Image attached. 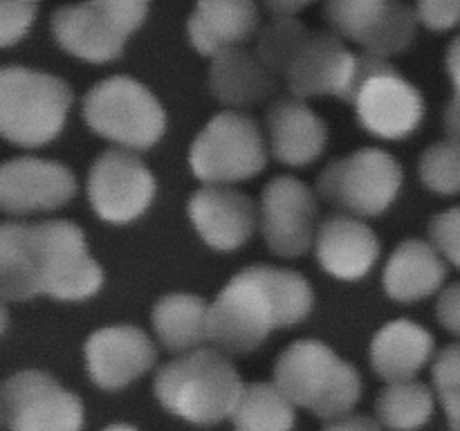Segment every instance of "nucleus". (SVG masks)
Here are the masks:
<instances>
[{
    "mask_svg": "<svg viewBox=\"0 0 460 431\" xmlns=\"http://www.w3.org/2000/svg\"><path fill=\"white\" fill-rule=\"evenodd\" d=\"M270 148L281 164L304 166L326 148V121L296 97H281L265 110Z\"/></svg>",
    "mask_w": 460,
    "mask_h": 431,
    "instance_id": "6ab92c4d",
    "label": "nucleus"
},
{
    "mask_svg": "<svg viewBox=\"0 0 460 431\" xmlns=\"http://www.w3.org/2000/svg\"><path fill=\"white\" fill-rule=\"evenodd\" d=\"M382 425L394 431H413L425 425L434 413V395L420 382H395L389 384L376 402Z\"/></svg>",
    "mask_w": 460,
    "mask_h": 431,
    "instance_id": "bb28decb",
    "label": "nucleus"
},
{
    "mask_svg": "<svg viewBox=\"0 0 460 431\" xmlns=\"http://www.w3.org/2000/svg\"><path fill=\"white\" fill-rule=\"evenodd\" d=\"M259 25V7L250 0H205L193 7L187 30L193 48L216 57L229 48H241Z\"/></svg>",
    "mask_w": 460,
    "mask_h": 431,
    "instance_id": "412c9836",
    "label": "nucleus"
},
{
    "mask_svg": "<svg viewBox=\"0 0 460 431\" xmlns=\"http://www.w3.org/2000/svg\"><path fill=\"white\" fill-rule=\"evenodd\" d=\"M317 198L301 180L277 175L261 193V232L270 250L295 259L310 250L317 238Z\"/></svg>",
    "mask_w": 460,
    "mask_h": 431,
    "instance_id": "4468645a",
    "label": "nucleus"
},
{
    "mask_svg": "<svg viewBox=\"0 0 460 431\" xmlns=\"http://www.w3.org/2000/svg\"><path fill=\"white\" fill-rule=\"evenodd\" d=\"M422 184L436 193H460V146L454 142H436L418 162Z\"/></svg>",
    "mask_w": 460,
    "mask_h": 431,
    "instance_id": "c85d7f7f",
    "label": "nucleus"
},
{
    "mask_svg": "<svg viewBox=\"0 0 460 431\" xmlns=\"http://www.w3.org/2000/svg\"><path fill=\"white\" fill-rule=\"evenodd\" d=\"M36 12L39 7L34 3H0V45L7 48L22 39Z\"/></svg>",
    "mask_w": 460,
    "mask_h": 431,
    "instance_id": "2f4dec72",
    "label": "nucleus"
},
{
    "mask_svg": "<svg viewBox=\"0 0 460 431\" xmlns=\"http://www.w3.org/2000/svg\"><path fill=\"white\" fill-rule=\"evenodd\" d=\"M416 13L429 30H449L460 22V0H425L418 3Z\"/></svg>",
    "mask_w": 460,
    "mask_h": 431,
    "instance_id": "473e14b6",
    "label": "nucleus"
},
{
    "mask_svg": "<svg viewBox=\"0 0 460 431\" xmlns=\"http://www.w3.org/2000/svg\"><path fill=\"white\" fill-rule=\"evenodd\" d=\"M344 101L355 108L358 121L368 133L385 139L407 137L425 115V101L416 85L386 58L371 52L355 54Z\"/></svg>",
    "mask_w": 460,
    "mask_h": 431,
    "instance_id": "423d86ee",
    "label": "nucleus"
},
{
    "mask_svg": "<svg viewBox=\"0 0 460 431\" xmlns=\"http://www.w3.org/2000/svg\"><path fill=\"white\" fill-rule=\"evenodd\" d=\"M337 36L362 45L364 52L386 58L411 45L416 36V9L385 0H332L323 7Z\"/></svg>",
    "mask_w": 460,
    "mask_h": 431,
    "instance_id": "f8f14e48",
    "label": "nucleus"
},
{
    "mask_svg": "<svg viewBox=\"0 0 460 431\" xmlns=\"http://www.w3.org/2000/svg\"><path fill=\"white\" fill-rule=\"evenodd\" d=\"M103 272L88 254L81 227L70 220L0 227V292L4 301L49 295L61 301L88 299Z\"/></svg>",
    "mask_w": 460,
    "mask_h": 431,
    "instance_id": "f257e3e1",
    "label": "nucleus"
},
{
    "mask_svg": "<svg viewBox=\"0 0 460 431\" xmlns=\"http://www.w3.org/2000/svg\"><path fill=\"white\" fill-rule=\"evenodd\" d=\"M85 371L106 391L130 384L155 364V346L137 326L99 328L85 339Z\"/></svg>",
    "mask_w": 460,
    "mask_h": 431,
    "instance_id": "dca6fc26",
    "label": "nucleus"
},
{
    "mask_svg": "<svg viewBox=\"0 0 460 431\" xmlns=\"http://www.w3.org/2000/svg\"><path fill=\"white\" fill-rule=\"evenodd\" d=\"M310 308L313 290L299 272L250 265L209 305V339L225 353H252L272 330L299 323Z\"/></svg>",
    "mask_w": 460,
    "mask_h": 431,
    "instance_id": "f03ea898",
    "label": "nucleus"
},
{
    "mask_svg": "<svg viewBox=\"0 0 460 431\" xmlns=\"http://www.w3.org/2000/svg\"><path fill=\"white\" fill-rule=\"evenodd\" d=\"M434 337L411 319H394L376 332L371 341V366L382 380L409 382L427 364Z\"/></svg>",
    "mask_w": 460,
    "mask_h": 431,
    "instance_id": "5701e85b",
    "label": "nucleus"
},
{
    "mask_svg": "<svg viewBox=\"0 0 460 431\" xmlns=\"http://www.w3.org/2000/svg\"><path fill=\"white\" fill-rule=\"evenodd\" d=\"M436 314L449 332L460 337V283H452L449 287H445L438 303H436Z\"/></svg>",
    "mask_w": 460,
    "mask_h": 431,
    "instance_id": "72a5a7b5",
    "label": "nucleus"
},
{
    "mask_svg": "<svg viewBox=\"0 0 460 431\" xmlns=\"http://www.w3.org/2000/svg\"><path fill=\"white\" fill-rule=\"evenodd\" d=\"M447 277L438 250L425 241H404L395 247L385 268V290L395 301H418L434 295Z\"/></svg>",
    "mask_w": 460,
    "mask_h": 431,
    "instance_id": "b1692460",
    "label": "nucleus"
},
{
    "mask_svg": "<svg viewBox=\"0 0 460 431\" xmlns=\"http://www.w3.org/2000/svg\"><path fill=\"white\" fill-rule=\"evenodd\" d=\"M313 31L295 16H277L259 31L256 57L274 72L288 75Z\"/></svg>",
    "mask_w": 460,
    "mask_h": 431,
    "instance_id": "cd10ccee",
    "label": "nucleus"
},
{
    "mask_svg": "<svg viewBox=\"0 0 460 431\" xmlns=\"http://www.w3.org/2000/svg\"><path fill=\"white\" fill-rule=\"evenodd\" d=\"M265 142L254 117L225 110L211 117L189 151V164L205 184L247 180L265 169Z\"/></svg>",
    "mask_w": 460,
    "mask_h": 431,
    "instance_id": "9d476101",
    "label": "nucleus"
},
{
    "mask_svg": "<svg viewBox=\"0 0 460 431\" xmlns=\"http://www.w3.org/2000/svg\"><path fill=\"white\" fill-rule=\"evenodd\" d=\"M75 191V173L58 162L13 157L0 169V207L7 214L58 209Z\"/></svg>",
    "mask_w": 460,
    "mask_h": 431,
    "instance_id": "2eb2a0df",
    "label": "nucleus"
},
{
    "mask_svg": "<svg viewBox=\"0 0 460 431\" xmlns=\"http://www.w3.org/2000/svg\"><path fill=\"white\" fill-rule=\"evenodd\" d=\"M72 90L58 76L21 66L0 70V133L18 146H43L61 133Z\"/></svg>",
    "mask_w": 460,
    "mask_h": 431,
    "instance_id": "39448f33",
    "label": "nucleus"
},
{
    "mask_svg": "<svg viewBox=\"0 0 460 431\" xmlns=\"http://www.w3.org/2000/svg\"><path fill=\"white\" fill-rule=\"evenodd\" d=\"M232 420L236 431H292L295 404L277 384L254 382L243 386Z\"/></svg>",
    "mask_w": 460,
    "mask_h": 431,
    "instance_id": "a878e982",
    "label": "nucleus"
},
{
    "mask_svg": "<svg viewBox=\"0 0 460 431\" xmlns=\"http://www.w3.org/2000/svg\"><path fill=\"white\" fill-rule=\"evenodd\" d=\"M234 364L220 350L198 348L171 359L157 371V400L193 425H216L232 416L243 393Z\"/></svg>",
    "mask_w": 460,
    "mask_h": 431,
    "instance_id": "7ed1b4c3",
    "label": "nucleus"
},
{
    "mask_svg": "<svg viewBox=\"0 0 460 431\" xmlns=\"http://www.w3.org/2000/svg\"><path fill=\"white\" fill-rule=\"evenodd\" d=\"M431 245L460 269V207L440 211L429 223Z\"/></svg>",
    "mask_w": 460,
    "mask_h": 431,
    "instance_id": "7c9ffc66",
    "label": "nucleus"
},
{
    "mask_svg": "<svg viewBox=\"0 0 460 431\" xmlns=\"http://www.w3.org/2000/svg\"><path fill=\"white\" fill-rule=\"evenodd\" d=\"M146 3L139 0H94L66 4L52 13V34L63 49L84 61H112L126 39L144 22Z\"/></svg>",
    "mask_w": 460,
    "mask_h": 431,
    "instance_id": "1a4fd4ad",
    "label": "nucleus"
},
{
    "mask_svg": "<svg viewBox=\"0 0 460 431\" xmlns=\"http://www.w3.org/2000/svg\"><path fill=\"white\" fill-rule=\"evenodd\" d=\"M153 328L171 353H191L209 339V305L196 295H166L153 308Z\"/></svg>",
    "mask_w": 460,
    "mask_h": 431,
    "instance_id": "393cba45",
    "label": "nucleus"
},
{
    "mask_svg": "<svg viewBox=\"0 0 460 431\" xmlns=\"http://www.w3.org/2000/svg\"><path fill=\"white\" fill-rule=\"evenodd\" d=\"M84 119L90 128L126 148H151L162 137L166 115L151 90L130 76H108L84 97Z\"/></svg>",
    "mask_w": 460,
    "mask_h": 431,
    "instance_id": "0eeeda50",
    "label": "nucleus"
},
{
    "mask_svg": "<svg viewBox=\"0 0 460 431\" xmlns=\"http://www.w3.org/2000/svg\"><path fill=\"white\" fill-rule=\"evenodd\" d=\"M103 431H139V429H135L133 425H111V427H106Z\"/></svg>",
    "mask_w": 460,
    "mask_h": 431,
    "instance_id": "58836bf2",
    "label": "nucleus"
},
{
    "mask_svg": "<svg viewBox=\"0 0 460 431\" xmlns=\"http://www.w3.org/2000/svg\"><path fill=\"white\" fill-rule=\"evenodd\" d=\"M323 431H382L373 418L368 416H344L332 420Z\"/></svg>",
    "mask_w": 460,
    "mask_h": 431,
    "instance_id": "f704fd0d",
    "label": "nucleus"
},
{
    "mask_svg": "<svg viewBox=\"0 0 460 431\" xmlns=\"http://www.w3.org/2000/svg\"><path fill=\"white\" fill-rule=\"evenodd\" d=\"M447 72L454 81V94H460V36L452 40L447 49Z\"/></svg>",
    "mask_w": 460,
    "mask_h": 431,
    "instance_id": "e433bc0d",
    "label": "nucleus"
},
{
    "mask_svg": "<svg viewBox=\"0 0 460 431\" xmlns=\"http://www.w3.org/2000/svg\"><path fill=\"white\" fill-rule=\"evenodd\" d=\"M274 384L292 404L308 407L323 420L349 416L362 393L353 364L337 357L323 341L299 339L274 364Z\"/></svg>",
    "mask_w": 460,
    "mask_h": 431,
    "instance_id": "20e7f679",
    "label": "nucleus"
},
{
    "mask_svg": "<svg viewBox=\"0 0 460 431\" xmlns=\"http://www.w3.org/2000/svg\"><path fill=\"white\" fill-rule=\"evenodd\" d=\"M314 251L328 274L344 281L362 278L380 256V241L368 224L346 214H332L319 224Z\"/></svg>",
    "mask_w": 460,
    "mask_h": 431,
    "instance_id": "aec40b11",
    "label": "nucleus"
},
{
    "mask_svg": "<svg viewBox=\"0 0 460 431\" xmlns=\"http://www.w3.org/2000/svg\"><path fill=\"white\" fill-rule=\"evenodd\" d=\"M445 133L449 142L460 146V94H454L452 101L445 106Z\"/></svg>",
    "mask_w": 460,
    "mask_h": 431,
    "instance_id": "c9c22d12",
    "label": "nucleus"
},
{
    "mask_svg": "<svg viewBox=\"0 0 460 431\" xmlns=\"http://www.w3.org/2000/svg\"><path fill=\"white\" fill-rule=\"evenodd\" d=\"M209 90L227 106H252L265 101L279 90V75H274L256 52L245 48H229L216 54L209 67Z\"/></svg>",
    "mask_w": 460,
    "mask_h": 431,
    "instance_id": "4be33fe9",
    "label": "nucleus"
},
{
    "mask_svg": "<svg viewBox=\"0 0 460 431\" xmlns=\"http://www.w3.org/2000/svg\"><path fill=\"white\" fill-rule=\"evenodd\" d=\"M402 187V166L382 148L337 157L317 178V193L346 216L373 218L391 207Z\"/></svg>",
    "mask_w": 460,
    "mask_h": 431,
    "instance_id": "6e6552de",
    "label": "nucleus"
},
{
    "mask_svg": "<svg viewBox=\"0 0 460 431\" xmlns=\"http://www.w3.org/2000/svg\"><path fill=\"white\" fill-rule=\"evenodd\" d=\"M431 373L436 393L447 411L449 431H460V341L440 350Z\"/></svg>",
    "mask_w": 460,
    "mask_h": 431,
    "instance_id": "c756f323",
    "label": "nucleus"
},
{
    "mask_svg": "<svg viewBox=\"0 0 460 431\" xmlns=\"http://www.w3.org/2000/svg\"><path fill=\"white\" fill-rule=\"evenodd\" d=\"M355 70V52L346 49L335 31H313L288 70V88L301 97H346Z\"/></svg>",
    "mask_w": 460,
    "mask_h": 431,
    "instance_id": "a211bd4d",
    "label": "nucleus"
},
{
    "mask_svg": "<svg viewBox=\"0 0 460 431\" xmlns=\"http://www.w3.org/2000/svg\"><path fill=\"white\" fill-rule=\"evenodd\" d=\"M187 209L202 241L220 251L245 245L259 216L250 196L227 187L198 189L189 198Z\"/></svg>",
    "mask_w": 460,
    "mask_h": 431,
    "instance_id": "f3484780",
    "label": "nucleus"
},
{
    "mask_svg": "<svg viewBox=\"0 0 460 431\" xmlns=\"http://www.w3.org/2000/svg\"><path fill=\"white\" fill-rule=\"evenodd\" d=\"M265 7L274 13H281V16H292L295 12L304 9V3H265Z\"/></svg>",
    "mask_w": 460,
    "mask_h": 431,
    "instance_id": "4c0bfd02",
    "label": "nucleus"
},
{
    "mask_svg": "<svg viewBox=\"0 0 460 431\" xmlns=\"http://www.w3.org/2000/svg\"><path fill=\"white\" fill-rule=\"evenodd\" d=\"M155 196V180L137 155L126 148H108L88 171V200L94 214L124 224L146 211Z\"/></svg>",
    "mask_w": 460,
    "mask_h": 431,
    "instance_id": "ddd939ff",
    "label": "nucleus"
},
{
    "mask_svg": "<svg viewBox=\"0 0 460 431\" xmlns=\"http://www.w3.org/2000/svg\"><path fill=\"white\" fill-rule=\"evenodd\" d=\"M0 411L9 431H81L84 404L43 371H21L0 391Z\"/></svg>",
    "mask_w": 460,
    "mask_h": 431,
    "instance_id": "9b49d317",
    "label": "nucleus"
}]
</instances>
